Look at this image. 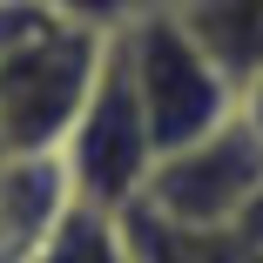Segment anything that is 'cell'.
<instances>
[{
    "instance_id": "6da1fadb",
    "label": "cell",
    "mask_w": 263,
    "mask_h": 263,
    "mask_svg": "<svg viewBox=\"0 0 263 263\" xmlns=\"http://www.w3.org/2000/svg\"><path fill=\"white\" fill-rule=\"evenodd\" d=\"M108 41L47 0H0V155H61Z\"/></svg>"
},
{
    "instance_id": "7a4b0ae2",
    "label": "cell",
    "mask_w": 263,
    "mask_h": 263,
    "mask_svg": "<svg viewBox=\"0 0 263 263\" xmlns=\"http://www.w3.org/2000/svg\"><path fill=\"white\" fill-rule=\"evenodd\" d=\"M122 47H128V74H135V95H142L155 155H176L196 135H209L216 122L236 115L230 68L196 41V27L176 7H142L122 27Z\"/></svg>"
},
{
    "instance_id": "3957f363",
    "label": "cell",
    "mask_w": 263,
    "mask_h": 263,
    "mask_svg": "<svg viewBox=\"0 0 263 263\" xmlns=\"http://www.w3.org/2000/svg\"><path fill=\"white\" fill-rule=\"evenodd\" d=\"M256 189H263V135L243 115H230L209 135H196L189 148L155 155V169H148V182L128 209L155 216L162 230L202 236V230H230Z\"/></svg>"
},
{
    "instance_id": "277c9868",
    "label": "cell",
    "mask_w": 263,
    "mask_h": 263,
    "mask_svg": "<svg viewBox=\"0 0 263 263\" xmlns=\"http://www.w3.org/2000/svg\"><path fill=\"white\" fill-rule=\"evenodd\" d=\"M61 162H68V182L81 202L95 209H128L155 169V135H148V115H142V95H135V74H128V47H122V27L101 54V74L88 88V108L74 122V135L61 142Z\"/></svg>"
},
{
    "instance_id": "5b68a950",
    "label": "cell",
    "mask_w": 263,
    "mask_h": 263,
    "mask_svg": "<svg viewBox=\"0 0 263 263\" xmlns=\"http://www.w3.org/2000/svg\"><path fill=\"white\" fill-rule=\"evenodd\" d=\"M74 202L61 155H0V263H27Z\"/></svg>"
},
{
    "instance_id": "8992f818",
    "label": "cell",
    "mask_w": 263,
    "mask_h": 263,
    "mask_svg": "<svg viewBox=\"0 0 263 263\" xmlns=\"http://www.w3.org/2000/svg\"><path fill=\"white\" fill-rule=\"evenodd\" d=\"M27 263H135V236L122 209H95V202H68L61 223L41 236V250Z\"/></svg>"
},
{
    "instance_id": "52a82bcc",
    "label": "cell",
    "mask_w": 263,
    "mask_h": 263,
    "mask_svg": "<svg viewBox=\"0 0 263 263\" xmlns=\"http://www.w3.org/2000/svg\"><path fill=\"white\" fill-rule=\"evenodd\" d=\"M176 14L230 68V81H243L263 61V0H176Z\"/></svg>"
},
{
    "instance_id": "ba28073f",
    "label": "cell",
    "mask_w": 263,
    "mask_h": 263,
    "mask_svg": "<svg viewBox=\"0 0 263 263\" xmlns=\"http://www.w3.org/2000/svg\"><path fill=\"white\" fill-rule=\"evenodd\" d=\"M236 115H243V122L263 135V61H256L243 81H236Z\"/></svg>"
},
{
    "instance_id": "9c48e42d",
    "label": "cell",
    "mask_w": 263,
    "mask_h": 263,
    "mask_svg": "<svg viewBox=\"0 0 263 263\" xmlns=\"http://www.w3.org/2000/svg\"><path fill=\"white\" fill-rule=\"evenodd\" d=\"M230 236H236V243H250V250L263 256V189H256V196L243 202V216L230 223Z\"/></svg>"
},
{
    "instance_id": "30bf717a",
    "label": "cell",
    "mask_w": 263,
    "mask_h": 263,
    "mask_svg": "<svg viewBox=\"0 0 263 263\" xmlns=\"http://www.w3.org/2000/svg\"><path fill=\"white\" fill-rule=\"evenodd\" d=\"M142 7H176V0H142Z\"/></svg>"
}]
</instances>
